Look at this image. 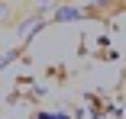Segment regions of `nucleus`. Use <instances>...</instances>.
I'll return each mask as SVG.
<instances>
[{
	"label": "nucleus",
	"mask_w": 126,
	"mask_h": 119,
	"mask_svg": "<svg viewBox=\"0 0 126 119\" xmlns=\"http://www.w3.org/2000/svg\"><path fill=\"white\" fill-rule=\"evenodd\" d=\"M42 26H45V19H42V13L36 10V13H29V16H23V19L16 23V36H19L23 42H29V39H32V36H36V32H39Z\"/></svg>",
	"instance_id": "1"
},
{
	"label": "nucleus",
	"mask_w": 126,
	"mask_h": 119,
	"mask_svg": "<svg viewBox=\"0 0 126 119\" xmlns=\"http://www.w3.org/2000/svg\"><path fill=\"white\" fill-rule=\"evenodd\" d=\"M81 16H84V10L71 7V3H58L55 13H52V23H78Z\"/></svg>",
	"instance_id": "2"
},
{
	"label": "nucleus",
	"mask_w": 126,
	"mask_h": 119,
	"mask_svg": "<svg viewBox=\"0 0 126 119\" xmlns=\"http://www.w3.org/2000/svg\"><path fill=\"white\" fill-rule=\"evenodd\" d=\"M29 119H71V113H68V109H58V113H45V109H39V113H32Z\"/></svg>",
	"instance_id": "3"
},
{
	"label": "nucleus",
	"mask_w": 126,
	"mask_h": 119,
	"mask_svg": "<svg viewBox=\"0 0 126 119\" xmlns=\"http://www.w3.org/2000/svg\"><path fill=\"white\" fill-rule=\"evenodd\" d=\"M19 58V48H10V52H3V55H0V71H3L10 61H16Z\"/></svg>",
	"instance_id": "4"
},
{
	"label": "nucleus",
	"mask_w": 126,
	"mask_h": 119,
	"mask_svg": "<svg viewBox=\"0 0 126 119\" xmlns=\"http://www.w3.org/2000/svg\"><path fill=\"white\" fill-rule=\"evenodd\" d=\"M58 7V0H36V10L39 13H48V10H55Z\"/></svg>",
	"instance_id": "5"
},
{
	"label": "nucleus",
	"mask_w": 126,
	"mask_h": 119,
	"mask_svg": "<svg viewBox=\"0 0 126 119\" xmlns=\"http://www.w3.org/2000/svg\"><path fill=\"white\" fill-rule=\"evenodd\" d=\"M10 19V7H7V0H0V23H7Z\"/></svg>",
	"instance_id": "6"
},
{
	"label": "nucleus",
	"mask_w": 126,
	"mask_h": 119,
	"mask_svg": "<svg viewBox=\"0 0 126 119\" xmlns=\"http://www.w3.org/2000/svg\"><path fill=\"white\" fill-rule=\"evenodd\" d=\"M116 3H120V7H123V10H126V0H116Z\"/></svg>",
	"instance_id": "7"
},
{
	"label": "nucleus",
	"mask_w": 126,
	"mask_h": 119,
	"mask_svg": "<svg viewBox=\"0 0 126 119\" xmlns=\"http://www.w3.org/2000/svg\"><path fill=\"white\" fill-rule=\"evenodd\" d=\"M58 3H62V0H58Z\"/></svg>",
	"instance_id": "8"
}]
</instances>
